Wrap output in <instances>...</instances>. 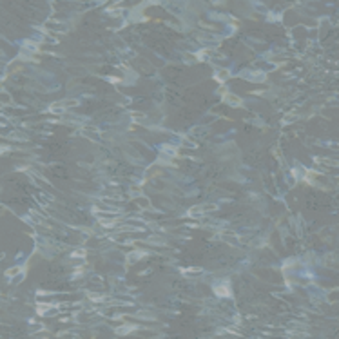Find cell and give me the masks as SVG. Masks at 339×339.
Returning <instances> with one entry per match:
<instances>
[{
  "label": "cell",
  "mask_w": 339,
  "mask_h": 339,
  "mask_svg": "<svg viewBox=\"0 0 339 339\" xmlns=\"http://www.w3.org/2000/svg\"><path fill=\"white\" fill-rule=\"evenodd\" d=\"M216 294H218V296H229V288H227L225 285L216 287Z\"/></svg>",
  "instance_id": "6da1fadb"
}]
</instances>
